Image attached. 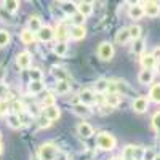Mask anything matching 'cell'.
Here are the masks:
<instances>
[{"mask_svg": "<svg viewBox=\"0 0 160 160\" xmlns=\"http://www.w3.org/2000/svg\"><path fill=\"white\" fill-rule=\"evenodd\" d=\"M142 155H144V149L142 148H135L133 149V158L135 160H142Z\"/></svg>", "mask_w": 160, "mask_h": 160, "instance_id": "cell-42", "label": "cell"}, {"mask_svg": "<svg viewBox=\"0 0 160 160\" xmlns=\"http://www.w3.org/2000/svg\"><path fill=\"white\" fill-rule=\"evenodd\" d=\"M109 160H123V157H117V155H115V157H111Z\"/></svg>", "mask_w": 160, "mask_h": 160, "instance_id": "cell-50", "label": "cell"}, {"mask_svg": "<svg viewBox=\"0 0 160 160\" xmlns=\"http://www.w3.org/2000/svg\"><path fill=\"white\" fill-rule=\"evenodd\" d=\"M152 80H154V72H152V69H142V71L139 72V75H138V82H139L141 85H149V83H152Z\"/></svg>", "mask_w": 160, "mask_h": 160, "instance_id": "cell-14", "label": "cell"}, {"mask_svg": "<svg viewBox=\"0 0 160 160\" xmlns=\"http://www.w3.org/2000/svg\"><path fill=\"white\" fill-rule=\"evenodd\" d=\"M125 2H127L130 7H133V5H138V2H139V0H125Z\"/></svg>", "mask_w": 160, "mask_h": 160, "instance_id": "cell-49", "label": "cell"}, {"mask_svg": "<svg viewBox=\"0 0 160 160\" xmlns=\"http://www.w3.org/2000/svg\"><path fill=\"white\" fill-rule=\"evenodd\" d=\"M69 34H71V29L68 28V24H58L56 28V32H55V37H58V40H61V42H66V40L69 38Z\"/></svg>", "mask_w": 160, "mask_h": 160, "instance_id": "cell-13", "label": "cell"}, {"mask_svg": "<svg viewBox=\"0 0 160 160\" xmlns=\"http://www.w3.org/2000/svg\"><path fill=\"white\" fill-rule=\"evenodd\" d=\"M51 75L55 77L56 80H68L69 82V74H68V71L66 69H62V68H58V66H55V68H51Z\"/></svg>", "mask_w": 160, "mask_h": 160, "instance_id": "cell-21", "label": "cell"}, {"mask_svg": "<svg viewBox=\"0 0 160 160\" xmlns=\"http://www.w3.org/2000/svg\"><path fill=\"white\" fill-rule=\"evenodd\" d=\"M149 98H151L154 102L160 104V83H155V85L151 88V91H149Z\"/></svg>", "mask_w": 160, "mask_h": 160, "instance_id": "cell-28", "label": "cell"}, {"mask_svg": "<svg viewBox=\"0 0 160 160\" xmlns=\"http://www.w3.org/2000/svg\"><path fill=\"white\" fill-rule=\"evenodd\" d=\"M72 111H74V114L78 115V117H90V115H91L90 106H88V104H83V102H77V104H74Z\"/></svg>", "mask_w": 160, "mask_h": 160, "instance_id": "cell-11", "label": "cell"}, {"mask_svg": "<svg viewBox=\"0 0 160 160\" xmlns=\"http://www.w3.org/2000/svg\"><path fill=\"white\" fill-rule=\"evenodd\" d=\"M152 55H154V58H155L157 61H160V47H157V48L154 50V53H152Z\"/></svg>", "mask_w": 160, "mask_h": 160, "instance_id": "cell-48", "label": "cell"}, {"mask_svg": "<svg viewBox=\"0 0 160 160\" xmlns=\"http://www.w3.org/2000/svg\"><path fill=\"white\" fill-rule=\"evenodd\" d=\"M115 144H117V139L108 131H102L96 136V148L101 151H114Z\"/></svg>", "mask_w": 160, "mask_h": 160, "instance_id": "cell-1", "label": "cell"}, {"mask_svg": "<svg viewBox=\"0 0 160 160\" xmlns=\"http://www.w3.org/2000/svg\"><path fill=\"white\" fill-rule=\"evenodd\" d=\"M10 112V104L5 99H0V115H7Z\"/></svg>", "mask_w": 160, "mask_h": 160, "instance_id": "cell-39", "label": "cell"}, {"mask_svg": "<svg viewBox=\"0 0 160 160\" xmlns=\"http://www.w3.org/2000/svg\"><path fill=\"white\" fill-rule=\"evenodd\" d=\"M115 87H117V91L120 95H128V93H131V88L128 87L127 82H123V80H115Z\"/></svg>", "mask_w": 160, "mask_h": 160, "instance_id": "cell-26", "label": "cell"}, {"mask_svg": "<svg viewBox=\"0 0 160 160\" xmlns=\"http://www.w3.org/2000/svg\"><path fill=\"white\" fill-rule=\"evenodd\" d=\"M58 146L53 142H45L38 148V158L40 160H53L55 155L58 154Z\"/></svg>", "mask_w": 160, "mask_h": 160, "instance_id": "cell-2", "label": "cell"}, {"mask_svg": "<svg viewBox=\"0 0 160 160\" xmlns=\"http://www.w3.org/2000/svg\"><path fill=\"white\" fill-rule=\"evenodd\" d=\"M29 75H31V80H42V77H43V74H42V71H40V69L29 71Z\"/></svg>", "mask_w": 160, "mask_h": 160, "instance_id": "cell-40", "label": "cell"}, {"mask_svg": "<svg viewBox=\"0 0 160 160\" xmlns=\"http://www.w3.org/2000/svg\"><path fill=\"white\" fill-rule=\"evenodd\" d=\"M128 16H130V19H141V18L144 16V8L139 7V5H133V7H130V10H128Z\"/></svg>", "mask_w": 160, "mask_h": 160, "instance_id": "cell-23", "label": "cell"}, {"mask_svg": "<svg viewBox=\"0 0 160 160\" xmlns=\"http://www.w3.org/2000/svg\"><path fill=\"white\" fill-rule=\"evenodd\" d=\"M55 90L58 95H68L71 91V83L68 80H56V85H55Z\"/></svg>", "mask_w": 160, "mask_h": 160, "instance_id": "cell-20", "label": "cell"}, {"mask_svg": "<svg viewBox=\"0 0 160 160\" xmlns=\"http://www.w3.org/2000/svg\"><path fill=\"white\" fill-rule=\"evenodd\" d=\"M82 2H87V3H91L93 5V2H96V0H82Z\"/></svg>", "mask_w": 160, "mask_h": 160, "instance_id": "cell-52", "label": "cell"}, {"mask_svg": "<svg viewBox=\"0 0 160 160\" xmlns=\"http://www.w3.org/2000/svg\"><path fill=\"white\" fill-rule=\"evenodd\" d=\"M95 88H96V91H98V93H104V91H108V90H109V80H106V78H99L98 82H96V85H95Z\"/></svg>", "mask_w": 160, "mask_h": 160, "instance_id": "cell-30", "label": "cell"}, {"mask_svg": "<svg viewBox=\"0 0 160 160\" xmlns=\"http://www.w3.org/2000/svg\"><path fill=\"white\" fill-rule=\"evenodd\" d=\"M69 37H71L72 40H75V42H78V40H83V38L87 37V29H85V26H72Z\"/></svg>", "mask_w": 160, "mask_h": 160, "instance_id": "cell-9", "label": "cell"}, {"mask_svg": "<svg viewBox=\"0 0 160 160\" xmlns=\"http://www.w3.org/2000/svg\"><path fill=\"white\" fill-rule=\"evenodd\" d=\"M78 99H80V102L90 106L93 102H96V93L93 90H90V88H85V90H82L78 93Z\"/></svg>", "mask_w": 160, "mask_h": 160, "instance_id": "cell-6", "label": "cell"}, {"mask_svg": "<svg viewBox=\"0 0 160 160\" xmlns=\"http://www.w3.org/2000/svg\"><path fill=\"white\" fill-rule=\"evenodd\" d=\"M42 104H43V108H47V106H51V104H55V96H53V95H48L47 98H43Z\"/></svg>", "mask_w": 160, "mask_h": 160, "instance_id": "cell-44", "label": "cell"}, {"mask_svg": "<svg viewBox=\"0 0 160 160\" xmlns=\"http://www.w3.org/2000/svg\"><path fill=\"white\" fill-rule=\"evenodd\" d=\"M19 38H21V42H22L24 45H32V43L35 42V32H32V31L28 28V29H24V31L21 32Z\"/></svg>", "mask_w": 160, "mask_h": 160, "instance_id": "cell-19", "label": "cell"}, {"mask_svg": "<svg viewBox=\"0 0 160 160\" xmlns=\"http://www.w3.org/2000/svg\"><path fill=\"white\" fill-rule=\"evenodd\" d=\"M43 114L51 120V122H55V120H58L61 117V109L58 108L56 104H51V106H47V108H45Z\"/></svg>", "mask_w": 160, "mask_h": 160, "instance_id": "cell-12", "label": "cell"}, {"mask_svg": "<svg viewBox=\"0 0 160 160\" xmlns=\"http://www.w3.org/2000/svg\"><path fill=\"white\" fill-rule=\"evenodd\" d=\"M0 154H2V144H0Z\"/></svg>", "mask_w": 160, "mask_h": 160, "instance_id": "cell-55", "label": "cell"}, {"mask_svg": "<svg viewBox=\"0 0 160 160\" xmlns=\"http://www.w3.org/2000/svg\"><path fill=\"white\" fill-rule=\"evenodd\" d=\"M155 152L152 149H144V155H142V160H154L155 158Z\"/></svg>", "mask_w": 160, "mask_h": 160, "instance_id": "cell-43", "label": "cell"}, {"mask_svg": "<svg viewBox=\"0 0 160 160\" xmlns=\"http://www.w3.org/2000/svg\"><path fill=\"white\" fill-rule=\"evenodd\" d=\"M112 111H114V108H112V106H109V104H106V102L99 108V114H101V115H108V114H111Z\"/></svg>", "mask_w": 160, "mask_h": 160, "instance_id": "cell-41", "label": "cell"}, {"mask_svg": "<svg viewBox=\"0 0 160 160\" xmlns=\"http://www.w3.org/2000/svg\"><path fill=\"white\" fill-rule=\"evenodd\" d=\"M32 64V55L29 51H21L16 56V66L19 69H29Z\"/></svg>", "mask_w": 160, "mask_h": 160, "instance_id": "cell-4", "label": "cell"}, {"mask_svg": "<svg viewBox=\"0 0 160 160\" xmlns=\"http://www.w3.org/2000/svg\"><path fill=\"white\" fill-rule=\"evenodd\" d=\"M155 69H157V72H158V74H160V61H158V62H157V66H155Z\"/></svg>", "mask_w": 160, "mask_h": 160, "instance_id": "cell-51", "label": "cell"}, {"mask_svg": "<svg viewBox=\"0 0 160 160\" xmlns=\"http://www.w3.org/2000/svg\"><path fill=\"white\" fill-rule=\"evenodd\" d=\"M131 108H133V111H135L136 114H142L149 108V99L146 96H138V98H135V101H133Z\"/></svg>", "mask_w": 160, "mask_h": 160, "instance_id": "cell-5", "label": "cell"}, {"mask_svg": "<svg viewBox=\"0 0 160 160\" xmlns=\"http://www.w3.org/2000/svg\"><path fill=\"white\" fill-rule=\"evenodd\" d=\"M122 96L123 95H120L118 91H109V95L104 98V102L112 106V108H117V106L120 104V101H122Z\"/></svg>", "mask_w": 160, "mask_h": 160, "instance_id": "cell-15", "label": "cell"}, {"mask_svg": "<svg viewBox=\"0 0 160 160\" xmlns=\"http://www.w3.org/2000/svg\"><path fill=\"white\" fill-rule=\"evenodd\" d=\"M144 15H148L149 18H157V16H160V5L158 3H155V2H148L144 7Z\"/></svg>", "mask_w": 160, "mask_h": 160, "instance_id": "cell-7", "label": "cell"}, {"mask_svg": "<svg viewBox=\"0 0 160 160\" xmlns=\"http://www.w3.org/2000/svg\"><path fill=\"white\" fill-rule=\"evenodd\" d=\"M154 160H160V155H155V158Z\"/></svg>", "mask_w": 160, "mask_h": 160, "instance_id": "cell-54", "label": "cell"}, {"mask_svg": "<svg viewBox=\"0 0 160 160\" xmlns=\"http://www.w3.org/2000/svg\"><path fill=\"white\" fill-rule=\"evenodd\" d=\"M53 51H55V55H58V56H64L66 53H68V43L59 40V42L55 45V48H53Z\"/></svg>", "mask_w": 160, "mask_h": 160, "instance_id": "cell-29", "label": "cell"}, {"mask_svg": "<svg viewBox=\"0 0 160 160\" xmlns=\"http://www.w3.org/2000/svg\"><path fill=\"white\" fill-rule=\"evenodd\" d=\"M78 11L82 13V15H85V16H90L91 13H93V7H91V3L82 2V3L78 5Z\"/></svg>", "mask_w": 160, "mask_h": 160, "instance_id": "cell-33", "label": "cell"}, {"mask_svg": "<svg viewBox=\"0 0 160 160\" xmlns=\"http://www.w3.org/2000/svg\"><path fill=\"white\" fill-rule=\"evenodd\" d=\"M130 40H131V37H130V31H128V28L120 29V31L115 34V42H117L118 45H127Z\"/></svg>", "mask_w": 160, "mask_h": 160, "instance_id": "cell-17", "label": "cell"}, {"mask_svg": "<svg viewBox=\"0 0 160 160\" xmlns=\"http://www.w3.org/2000/svg\"><path fill=\"white\" fill-rule=\"evenodd\" d=\"M10 40H11V35H10V32L8 31H0V48L2 47H7L8 43H10Z\"/></svg>", "mask_w": 160, "mask_h": 160, "instance_id": "cell-32", "label": "cell"}, {"mask_svg": "<svg viewBox=\"0 0 160 160\" xmlns=\"http://www.w3.org/2000/svg\"><path fill=\"white\" fill-rule=\"evenodd\" d=\"M115 55V50H114V45L111 42H102L99 43L98 47V58L101 61H111Z\"/></svg>", "mask_w": 160, "mask_h": 160, "instance_id": "cell-3", "label": "cell"}, {"mask_svg": "<svg viewBox=\"0 0 160 160\" xmlns=\"http://www.w3.org/2000/svg\"><path fill=\"white\" fill-rule=\"evenodd\" d=\"M152 127H154V130H155V131H158V133H160V111H158V112H155V114H154V117H152Z\"/></svg>", "mask_w": 160, "mask_h": 160, "instance_id": "cell-38", "label": "cell"}, {"mask_svg": "<svg viewBox=\"0 0 160 160\" xmlns=\"http://www.w3.org/2000/svg\"><path fill=\"white\" fill-rule=\"evenodd\" d=\"M77 133L82 138H91L93 135H95V130H93V127L90 125V123H87V122H80L78 125H77Z\"/></svg>", "mask_w": 160, "mask_h": 160, "instance_id": "cell-8", "label": "cell"}, {"mask_svg": "<svg viewBox=\"0 0 160 160\" xmlns=\"http://www.w3.org/2000/svg\"><path fill=\"white\" fill-rule=\"evenodd\" d=\"M128 31H130L131 40H136V38L141 37V28H139V26H131V28H128Z\"/></svg>", "mask_w": 160, "mask_h": 160, "instance_id": "cell-36", "label": "cell"}, {"mask_svg": "<svg viewBox=\"0 0 160 160\" xmlns=\"http://www.w3.org/2000/svg\"><path fill=\"white\" fill-rule=\"evenodd\" d=\"M53 160H69V155H68V152L58 151V154L55 155V158H53Z\"/></svg>", "mask_w": 160, "mask_h": 160, "instance_id": "cell-46", "label": "cell"}, {"mask_svg": "<svg viewBox=\"0 0 160 160\" xmlns=\"http://www.w3.org/2000/svg\"><path fill=\"white\" fill-rule=\"evenodd\" d=\"M5 75H7V71H5V68H3V66H0V82H3Z\"/></svg>", "mask_w": 160, "mask_h": 160, "instance_id": "cell-47", "label": "cell"}, {"mask_svg": "<svg viewBox=\"0 0 160 160\" xmlns=\"http://www.w3.org/2000/svg\"><path fill=\"white\" fill-rule=\"evenodd\" d=\"M141 64L142 69H155L157 59L154 58V55H141Z\"/></svg>", "mask_w": 160, "mask_h": 160, "instance_id": "cell-18", "label": "cell"}, {"mask_svg": "<svg viewBox=\"0 0 160 160\" xmlns=\"http://www.w3.org/2000/svg\"><path fill=\"white\" fill-rule=\"evenodd\" d=\"M7 93H8V87L3 82H0V99H5Z\"/></svg>", "mask_w": 160, "mask_h": 160, "instance_id": "cell-45", "label": "cell"}, {"mask_svg": "<svg viewBox=\"0 0 160 160\" xmlns=\"http://www.w3.org/2000/svg\"><path fill=\"white\" fill-rule=\"evenodd\" d=\"M42 26H43V24H42V21H40V18H38V16H32V18L29 19L28 28H29L32 32H35V34H37L40 29H42Z\"/></svg>", "mask_w": 160, "mask_h": 160, "instance_id": "cell-24", "label": "cell"}, {"mask_svg": "<svg viewBox=\"0 0 160 160\" xmlns=\"http://www.w3.org/2000/svg\"><path fill=\"white\" fill-rule=\"evenodd\" d=\"M31 160H40L38 157H31Z\"/></svg>", "mask_w": 160, "mask_h": 160, "instance_id": "cell-53", "label": "cell"}, {"mask_svg": "<svg viewBox=\"0 0 160 160\" xmlns=\"http://www.w3.org/2000/svg\"><path fill=\"white\" fill-rule=\"evenodd\" d=\"M133 149H135V146H127V148L123 149V154H122L123 160H131L133 158ZM133 160H135V158H133Z\"/></svg>", "mask_w": 160, "mask_h": 160, "instance_id": "cell-37", "label": "cell"}, {"mask_svg": "<svg viewBox=\"0 0 160 160\" xmlns=\"http://www.w3.org/2000/svg\"><path fill=\"white\" fill-rule=\"evenodd\" d=\"M7 123L10 128L13 130H19L22 127V122H21V118H19V114H7Z\"/></svg>", "mask_w": 160, "mask_h": 160, "instance_id": "cell-16", "label": "cell"}, {"mask_svg": "<svg viewBox=\"0 0 160 160\" xmlns=\"http://www.w3.org/2000/svg\"><path fill=\"white\" fill-rule=\"evenodd\" d=\"M131 160H133V158H131Z\"/></svg>", "mask_w": 160, "mask_h": 160, "instance_id": "cell-57", "label": "cell"}, {"mask_svg": "<svg viewBox=\"0 0 160 160\" xmlns=\"http://www.w3.org/2000/svg\"><path fill=\"white\" fill-rule=\"evenodd\" d=\"M37 35H38L40 42H50V40H53V37H55V31H53L50 26H42V29L37 32Z\"/></svg>", "mask_w": 160, "mask_h": 160, "instance_id": "cell-10", "label": "cell"}, {"mask_svg": "<svg viewBox=\"0 0 160 160\" xmlns=\"http://www.w3.org/2000/svg\"><path fill=\"white\" fill-rule=\"evenodd\" d=\"M85 15H82L78 10H77V13H74L72 15V22H74V26H83L85 24Z\"/></svg>", "mask_w": 160, "mask_h": 160, "instance_id": "cell-31", "label": "cell"}, {"mask_svg": "<svg viewBox=\"0 0 160 160\" xmlns=\"http://www.w3.org/2000/svg\"><path fill=\"white\" fill-rule=\"evenodd\" d=\"M142 51H144V40L139 37L135 40V47H133V53L135 55H142Z\"/></svg>", "mask_w": 160, "mask_h": 160, "instance_id": "cell-34", "label": "cell"}, {"mask_svg": "<svg viewBox=\"0 0 160 160\" xmlns=\"http://www.w3.org/2000/svg\"><path fill=\"white\" fill-rule=\"evenodd\" d=\"M0 139H2V133H0Z\"/></svg>", "mask_w": 160, "mask_h": 160, "instance_id": "cell-56", "label": "cell"}, {"mask_svg": "<svg viewBox=\"0 0 160 160\" xmlns=\"http://www.w3.org/2000/svg\"><path fill=\"white\" fill-rule=\"evenodd\" d=\"M28 90H29V93H32V95H37V93H42L45 90V83L42 82V80H31Z\"/></svg>", "mask_w": 160, "mask_h": 160, "instance_id": "cell-22", "label": "cell"}, {"mask_svg": "<svg viewBox=\"0 0 160 160\" xmlns=\"http://www.w3.org/2000/svg\"><path fill=\"white\" fill-rule=\"evenodd\" d=\"M37 125H38V128H48V127L51 125V120H50L45 114H42V115L37 118Z\"/></svg>", "mask_w": 160, "mask_h": 160, "instance_id": "cell-35", "label": "cell"}, {"mask_svg": "<svg viewBox=\"0 0 160 160\" xmlns=\"http://www.w3.org/2000/svg\"><path fill=\"white\" fill-rule=\"evenodd\" d=\"M3 7H5V10L10 11V13H16L18 8H19V0H5Z\"/></svg>", "mask_w": 160, "mask_h": 160, "instance_id": "cell-27", "label": "cell"}, {"mask_svg": "<svg viewBox=\"0 0 160 160\" xmlns=\"http://www.w3.org/2000/svg\"><path fill=\"white\" fill-rule=\"evenodd\" d=\"M61 10H62L68 16H72L74 13H77L78 5H75L74 2H64V3H62V7H61Z\"/></svg>", "mask_w": 160, "mask_h": 160, "instance_id": "cell-25", "label": "cell"}]
</instances>
